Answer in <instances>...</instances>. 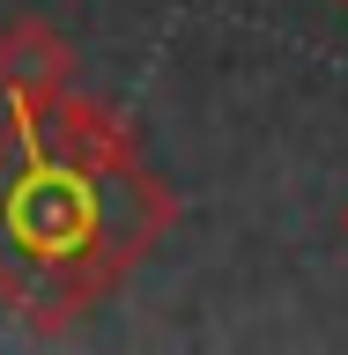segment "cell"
Returning <instances> with one entry per match:
<instances>
[{
    "instance_id": "obj_1",
    "label": "cell",
    "mask_w": 348,
    "mask_h": 355,
    "mask_svg": "<svg viewBox=\"0 0 348 355\" xmlns=\"http://www.w3.org/2000/svg\"><path fill=\"white\" fill-rule=\"evenodd\" d=\"M178 230V193L149 171L126 111L60 89L0 119V304L30 333H67Z\"/></svg>"
},
{
    "instance_id": "obj_2",
    "label": "cell",
    "mask_w": 348,
    "mask_h": 355,
    "mask_svg": "<svg viewBox=\"0 0 348 355\" xmlns=\"http://www.w3.org/2000/svg\"><path fill=\"white\" fill-rule=\"evenodd\" d=\"M74 89V44L38 15H15L0 30V96L8 104H44V96H60Z\"/></svg>"
},
{
    "instance_id": "obj_3",
    "label": "cell",
    "mask_w": 348,
    "mask_h": 355,
    "mask_svg": "<svg viewBox=\"0 0 348 355\" xmlns=\"http://www.w3.org/2000/svg\"><path fill=\"white\" fill-rule=\"evenodd\" d=\"M341 237H348V207H341Z\"/></svg>"
},
{
    "instance_id": "obj_4",
    "label": "cell",
    "mask_w": 348,
    "mask_h": 355,
    "mask_svg": "<svg viewBox=\"0 0 348 355\" xmlns=\"http://www.w3.org/2000/svg\"><path fill=\"white\" fill-rule=\"evenodd\" d=\"M333 8H341V15H348V0H333Z\"/></svg>"
}]
</instances>
